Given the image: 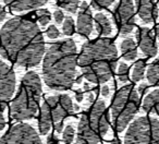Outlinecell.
Segmentation results:
<instances>
[{"label": "cell", "instance_id": "6da1fadb", "mask_svg": "<svg viewBox=\"0 0 159 144\" xmlns=\"http://www.w3.org/2000/svg\"><path fill=\"white\" fill-rule=\"evenodd\" d=\"M45 42L38 25L29 16H16L0 30V55L18 68L38 66Z\"/></svg>", "mask_w": 159, "mask_h": 144}, {"label": "cell", "instance_id": "7a4b0ae2", "mask_svg": "<svg viewBox=\"0 0 159 144\" xmlns=\"http://www.w3.org/2000/svg\"><path fill=\"white\" fill-rule=\"evenodd\" d=\"M77 48L72 39L49 46L43 61V78L48 87L57 91L71 89L76 76Z\"/></svg>", "mask_w": 159, "mask_h": 144}, {"label": "cell", "instance_id": "3957f363", "mask_svg": "<svg viewBox=\"0 0 159 144\" xmlns=\"http://www.w3.org/2000/svg\"><path fill=\"white\" fill-rule=\"evenodd\" d=\"M77 61L87 81L105 83L112 78L117 68V47L109 38L89 40L82 46Z\"/></svg>", "mask_w": 159, "mask_h": 144}, {"label": "cell", "instance_id": "277c9868", "mask_svg": "<svg viewBox=\"0 0 159 144\" xmlns=\"http://www.w3.org/2000/svg\"><path fill=\"white\" fill-rule=\"evenodd\" d=\"M42 81L36 72L30 71L22 78L20 87L10 106V116L16 121L36 116L42 97Z\"/></svg>", "mask_w": 159, "mask_h": 144}, {"label": "cell", "instance_id": "5b68a950", "mask_svg": "<svg viewBox=\"0 0 159 144\" xmlns=\"http://www.w3.org/2000/svg\"><path fill=\"white\" fill-rule=\"evenodd\" d=\"M139 92L132 85H125L115 94L111 103V118L117 132H122L128 127L139 111Z\"/></svg>", "mask_w": 159, "mask_h": 144}, {"label": "cell", "instance_id": "8992f818", "mask_svg": "<svg viewBox=\"0 0 159 144\" xmlns=\"http://www.w3.org/2000/svg\"><path fill=\"white\" fill-rule=\"evenodd\" d=\"M126 144H159V120L157 118H137L132 122L124 135Z\"/></svg>", "mask_w": 159, "mask_h": 144}, {"label": "cell", "instance_id": "52a82bcc", "mask_svg": "<svg viewBox=\"0 0 159 144\" xmlns=\"http://www.w3.org/2000/svg\"><path fill=\"white\" fill-rule=\"evenodd\" d=\"M112 16L120 34H130L135 26V11L133 0H119L112 10Z\"/></svg>", "mask_w": 159, "mask_h": 144}, {"label": "cell", "instance_id": "ba28073f", "mask_svg": "<svg viewBox=\"0 0 159 144\" xmlns=\"http://www.w3.org/2000/svg\"><path fill=\"white\" fill-rule=\"evenodd\" d=\"M1 144L23 143L39 144L42 143L37 131L27 123H18L9 129L0 139Z\"/></svg>", "mask_w": 159, "mask_h": 144}, {"label": "cell", "instance_id": "9c48e42d", "mask_svg": "<svg viewBox=\"0 0 159 144\" xmlns=\"http://www.w3.org/2000/svg\"><path fill=\"white\" fill-rule=\"evenodd\" d=\"M45 104L48 107L49 113L52 117V121H62L73 113V103L68 94H58L49 96L45 100Z\"/></svg>", "mask_w": 159, "mask_h": 144}, {"label": "cell", "instance_id": "30bf717a", "mask_svg": "<svg viewBox=\"0 0 159 144\" xmlns=\"http://www.w3.org/2000/svg\"><path fill=\"white\" fill-rule=\"evenodd\" d=\"M89 123L93 131L100 137H104L109 130V117L104 100H97L87 111Z\"/></svg>", "mask_w": 159, "mask_h": 144}, {"label": "cell", "instance_id": "8fae6325", "mask_svg": "<svg viewBox=\"0 0 159 144\" xmlns=\"http://www.w3.org/2000/svg\"><path fill=\"white\" fill-rule=\"evenodd\" d=\"M16 90L14 71L6 62L0 60V102L7 103Z\"/></svg>", "mask_w": 159, "mask_h": 144}, {"label": "cell", "instance_id": "7c38bea8", "mask_svg": "<svg viewBox=\"0 0 159 144\" xmlns=\"http://www.w3.org/2000/svg\"><path fill=\"white\" fill-rule=\"evenodd\" d=\"M135 37L139 43V49L146 57H154L157 55V44L154 33L148 27H139L135 33Z\"/></svg>", "mask_w": 159, "mask_h": 144}, {"label": "cell", "instance_id": "4fadbf2b", "mask_svg": "<svg viewBox=\"0 0 159 144\" xmlns=\"http://www.w3.org/2000/svg\"><path fill=\"white\" fill-rule=\"evenodd\" d=\"M75 30L83 37L89 36L93 31V14H92L89 5L85 1L80 6V12L77 14Z\"/></svg>", "mask_w": 159, "mask_h": 144}, {"label": "cell", "instance_id": "5bb4252c", "mask_svg": "<svg viewBox=\"0 0 159 144\" xmlns=\"http://www.w3.org/2000/svg\"><path fill=\"white\" fill-rule=\"evenodd\" d=\"M102 137L97 135L93 131L89 123V117H87V113H84L81 118H80L79 126H77V137H76V143L79 144H96L99 143Z\"/></svg>", "mask_w": 159, "mask_h": 144}, {"label": "cell", "instance_id": "9a60e30c", "mask_svg": "<svg viewBox=\"0 0 159 144\" xmlns=\"http://www.w3.org/2000/svg\"><path fill=\"white\" fill-rule=\"evenodd\" d=\"M137 13L143 23L149 24L158 18V9L155 0H135Z\"/></svg>", "mask_w": 159, "mask_h": 144}, {"label": "cell", "instance_id": "2e32d148", "mask_svg": "<svg viewBox=\"0 0 159 144\" xmlns=\"http://www.w3.org/2000/svg\"><path fill=\"white\" fill-rule=\"evenodd\" d=\"M48 0H3L5 5L13 12H23L38 9Z\"/></svg>", "mask_w": 159, "mask_h": 144}, {"label": "cell", "instance_id": "e0dca14e", "mask_svg": "<svg viewBox=\"0 0 159 144\" xmlns=\"http://www.w3.org/2000/svg\"><path fill=\"white\" fill-rule=\"evenodd\" d=\"M94 23H95V29L97 34L99 36H109L112 33V26L111 22L104 13L99 12L94 18Z\"/></svg>", "mask_w": 159, "mask_h": 144}, {"label": "cell", "instance_id": "ac0fdd59", "mask_svg": "<svg viewBox=\"0 0 159 144\" xmlns=\"http://www.w3.org/2000/svg\"><path fill=\"white\" fill-rule=\"evenodd\" d=\"M143 110L159 116V89L154 90L144 98Z\"/></svg>", "mask_w": 159, "mask_h": 144}, {"label": "cell", "instance_id": "d6986e66", "mask_svg": "<svg viewBox=\"0 0 159 144\" xmlns=\"http://www.w3.org/2000/svg\"><path fill=\"white\" fill-rule=\"evenodd\" d=\"M120 47H121L122 57H123V59H125L126 61H133V60L137 57V48L133 38H131V37L124 38V39L122 40Z\"/></svg>", "mask_w": 159, "mask_h": 144}, {"label": "cell", "instance_id": "ffe728a7", "mask_svg": "<svg viewBox=\"0 0 159 144\" xmlns=\"http://www.w3.org/2000/svg\"><path fill=\"white\" fill-rule=\"evenodd\" d=\"M148 82L152 85L159 84V58H157L146 71Z\"/></svg>", "mask_w": 159, "mask_h": 144}, {"label": "cell", "instance_id": "44dd1931", "mask_svg": "<svg viewBox=\"0 0 159 144\" xmlns=\"http://www.w3.org/2000/svg\"><path fill=\"white\" fill-rule=\"evenodd\" d=\"M146 72V61L143 59L137 60L136 62L133 66V70H132V80L134 82H139V81L143 80L144 74Z\"/></svg>", "mask_w": 159, "mask_h": 144}, {"label": "cell", "instance_id": "7402d4cb", "mask_svg": "<svg viewBox=\"0 0 159 144\" xmlns=\"http://www.w3.org/2000/svg\"><path fill=\"white\" fill-rule=\"evenodd\" d=\"M56 2L66 11L70 12V13H75L79 8L80 0H56Z\"/></svg>", "mask_w": 159, "mask_h": 144}, {"label": "cell", "instance_id": "603a6c76", "mask_svg": "<svg viewBox=\"0 0 159 144\" xmlns=\"http://www.w3.org/2000/svg\"><path fill=\"white\" fill-rule=\"evenodd\" d=\"M62 32L64 35L71 36L73 35V33L75 32V24L74 21L71 16H66L64 18V22L62 24Z\"/></svg>", "mask_w": 159, "mask_h": 144}, {"label": "cell", "instance_id": "cb8c5ba5", "mask_svg": "<svg viewBox=\"0 0 159 144\" xmlns=\"http://www.w3.org/2000/svg\"><path fill=\"white\" fill-rule=\"evenodd\" d=\"M36 16H37L38 22H39V24L42 25V26L47 25L51 20V14L47 9L37 10V11H36Z\"/></svg>", "mask_w": 159, "mask_h": 144}, {"label": "cell", "instance_id": "d4e9b609", "mask_svg": "<svg viewBox=\"0 0 159 144\" xmlns=\"http://www.w3.org/2000/svg\"><path fill=\"white\" fill-rule=\"evenodd\" d=\"M130 78V71H129V66L124 62H120L119 69H118V79L120 82L124 83L129 81Z\"/></svg>", "mask_w": 159, "mask_h": 144}, {"label": "cell", "instance_id": "484cf974", "mask_svg": "<svg viewBox=\"0 0 159 144\" xmlns=\"http://www.w3.org/2000/svg\"><path fill=\"white\" fill-rule=\"evenodd\" d=\"M74 134H75L74 128L71 124H68L64 128L63 133H62V140L64 141V143H72L73 139H74Z\"/></svg>", "mask_w": 159, "mask_h": 144}, {"label": "cell", "instance_id": "4316f807", "mask_svg": "<svg viewBox=\"0 0 159 144\" xmlns=\"http://www.w3.org/2000/svg\"><path fill=\"white\" fill-rule=\"evenodd\" d=\"M116 0H92V7L95 10H102L110 7Z\"/></svg>", "mask_w": 159, "mask_h": 144}, {"label": "cell", "instance_id": "83f0119b", "mask_svg": "<svg viewBox=\"0 0 159 144\" xmlns=\"http://www.w3.org/2000/svg\"><path fill=\"white\" fill-rule=\"evenodd\" d=\"M6 106H7V103L0 102V131L6 127V119H5V115H3Z\"/></svg>", "mask_w": 159, "mask_h": 144}, {"label": "cell", "instance_id": "f1b7e54d", "mask_svg": "<svg viewBox=\"0 0 159 144\" xmlns=\"http://www.w3.org/2000/svg\"><path fill=\"white\" fill-rule=\"evenodd\" d=\"M46 35L48 36L49 38H51V39H53V38L59 37L60 32H59V30H58L57 27L55 26V25H50V26H49L48 29H47V31H46Z\"/></svg>", "mask_w": 159, "mask_h": 144}, {"label": "cell", "instance_id": "f546056e", "mask_svg": "<svg viewBox=\"0 0 159 144\" xmlns=\"http://www.w3.org/2000/svg\"><path fill=\"white\" fill-rule=\"evenodd\" d=\"M53 18H55L56 23L60 24V23H62V21H63V19H64L63 12H62L61 10H56L55 13H53Z\"/></svg>", "mask_w": 159, "mask_h": 144}, {"label": "cell", "instance_id": "4dcf8cb0", "mask_svg": "<svg viewBox=\"0 0 159 144\" xmlns=\"http://www.w3.org/2000/svg\"><path fill=\"white\" fill-rule=\"evenodd\" d=\"M148 89V85L145 84V83H143V84H141L139 87H137V92H139L141 95H143V94L146 93V91H147Z\"/></svg>", "mask_w": 159, "mask_h": 144}, {"label": "cell", "instance_id": "1f68e13d", "mask_svg": "<svg viewBox=\"0 0 159 144\" xmlns=\"http://www.w3.org/2000/svg\"><path fill=\"white\" fill-rule=\"evenodd\" d=\"M58 142H59V139L55 134H51L47 137V143H58Z\"/></svg>", "mask_w": 159, "mask_h": 144}, {"label": "cell", "instance_id": "d6a6232c", "mask_svg": "<svg viewBox=\"0 0 159 144\" xmlns=\"http://www.w3.org/2000/svg\"><path fill=\"white\" fill-rule=\"evenodd\" d=\"M6 16H7L6 9L2 7V6H0V22H2V21L6 19Z\"/></svg>", "mask_w": 159, "mask_h": 144}, {"label": "cell", "instance_id": "836d02e7", "mask_svg": "<svg viewBox=\"0 0 159 144\" xmlns=\"http://www.w3.org/2000/svg\"><path fill=\"white\" fill-rule=\"evenodd\" d=\"M55 129H56V131H57L58 133H61L62 129H63V123H62V121L56 122V123H55Z\"/></svg>", "mask_w": 159, "mask_h": 144}, {"label": "cell", "instance_id": "e575fe53", "mask_svg": "<svg viewBox=\"0 0 159 144\" xmlns=\"http://www.w3.org/2000/svg\"><path fill=\"white\" fill-rule=\"evenodd\" d=\"M109 93H110V89H109V86H107V85H104V86L102 87V96H108Z\"/></svg>", "mask_w": 159, "mask_h": 144}, {"label": "cell", "instance_id": "d590c367", "mask_svg": "<svg viewBox=\"0 0 159 144\" xmlns=\"http://www.w3.org/2000/svg\"><path fill=\"white\" fill-rule=\"evenodd\" d=\"M94 100H95V93L92 91H87V100H89V103L94 102Z\"/></svg>", "mask_w": 159, "mask_h": 144}, {"label": "cell", "instance_id": "8d00e7d4", "mask_svg": "<svg viewBox=\"0 0 159 144\" xmlns=\"http://www.w3.org/2000/svg\"><path fill=\"white\" fill-rule=\"evenodd\" d=\"M75 98H76V100L79 103L83 100V93H82V91H81V90H79V91L75 92Z\"/></svg>", "mask_w": 159, "mask_h": 144}, {"label": "cell", "instance_id": "74e56055", "mask_svg": "<svg viewBox=\"0 0 159 144\" xmlns=\"http://www.w3.org/2000/svg\"><path fill=\"white\" fill-rule=\"evenodd\" d=\"M82 79H83V76H80L79 78L76 79V81H75V82H76L77 84H81V83H82Z\"/></svg>", "mask_w": 159, "mask_h": 144}, {"label": "cell", "instance_id": "f35d334b", "mask_svg": "<svg viewBox=\"0 0 159 144\" xmlns=\"http://www.w3.org/2000/svg\"><path fill=\"white\" fill-rule=\"evenodd\" d=\"M156 36H157V38H158V42H159V24L156 26Z\"/></svg>", "mask_w": 159, "mask_h": 144}, {"label": "cell", "instance_id": "ab89813d", "mask_svg": "<svg viewBox=\"0 0 159 144\" xmlns=\"http://www.w3.org/2000/svg\"><path fill=\"white\" fill-rule=\"evenodd\" d=\"M73 110H75V111H77V110H80V106L77 104H74L73 105Z\"/></svg>", "mask_w": 159, "mask_h": 144}, {"label": "cell", "instance_id": "60d3db41", "mask_svg": "<svg viewBox=\"0 0 159 144\" xmlns=\"http://www.w3.org/2000/svg\"><path fill=\"white\" fill-rule=\"evenodd\" d=\"M84 89H85V91H89V83H84Z\"/></svg>", "mask_w": 159, "mask_h": 144}, {"label": "cell", "instance_id": "b9f144b4", "mask_svg": "<svg viewBox=\"0 0 159 144\" xmlns=\"http://www.w3.org/2000/svg\"><path fill=\"white\" fill-rule=\"evenodd\" d=\"M109 143H120V142H119V140H118V139H113V140H111Z\"/></svg>", "mask_w": 159, "mask_h": 144}]
</instances>
